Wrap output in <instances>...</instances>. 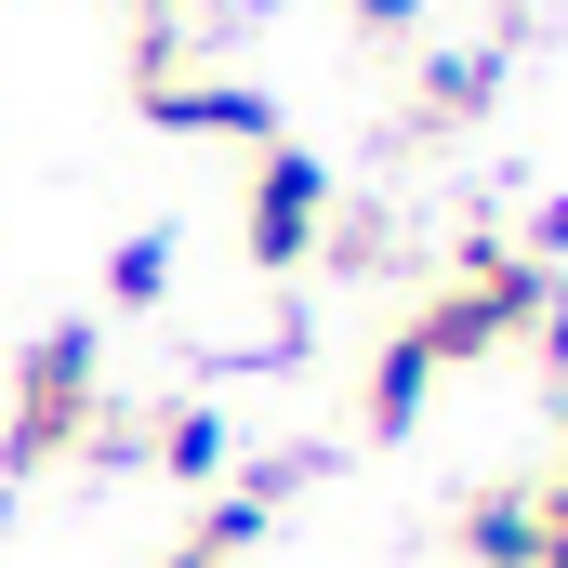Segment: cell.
<instances>
[{
  "label": "cell",
  "instance_id": "cell-13",
  "mask_svg": "<svg viewBox=\"0 0 568 568\" xmlns=\"http://www.w3.org/2000/svg\"><path fill=\"white\" fill-rule=\"evenodd\" d=\"M542 516H568V449H556V476H542Z\"/></svg>",
  "mask_w": 568,
  "mask_h": 568
},
{
  "label": "cell",
  "instance_id": "cell-9",
  "mask_svg": "<svg viewBox=\"0 0 568 568\" xmlns=\"http://www.w3.org/2000/svg\"><path fill=\"white\" fill-rule=\"evenodd\" d=\"M106 291H120V304H159V291H172V225H133V239L106 252Z\"/></svg>",
  "mask_w": 568,
  "mask_h": 568
},
{
  "label": "cell",
  "instance_id": "cell-5",
  "mask_svg": "<svg viewBox=\"0 0 568 568\" xmlns=\"http://www.w3.org/2000/svg\"><path fill=\"white\" fill-rule=\"evenodd\" d=\"M489 93H503V40H436L424 67H410V120L424 133H463V120H489Z\"/></svg>",
  "mask_w": 568,
  "mask_h": 568
},
{
  "label": "cell",
  "instance_id": "cell-1",
  "mask_svg": "<svg viewBox=\"0 0 568 568\" xmlns=\"http://www.w3.org/2000/svg\"><path fill=\"white\" fill-rule=\"evenodd\" d=\"M542 304H556V265H529L516 239H463L449 291H436L424 317H410V344H424L436 371H476V357L529 344V331H542Z\"/></svg>",
  "mask_w": 568,
  "mask_h": 568
},
{
  "label": "cell",
  "instance_id": "cell-6",
  "mask_svg": "<svg viewBox=\"0 0 568 568\" xmlns=\"http://www.w3.org/2000/svg\"><path fill=\"white\" fill-rule=\"evenodd\" d=\"M436 384H449V371H436L424 344L397 331V344L371 357V384H357V424H371V436H410V424H424V397H436Z\"/></svg>",
  "mask_w": 568,
  "mask_h": 568
},
{
  "label": "cell",
  "instance_id": "cell-4",
  "mask_svg": "<svg viewBox=\"0 0 568 568\" xmlns=\"http://www.w3.org/2000/svg\"><path fill=\"white\" fill-rule=\"evenodd\" d=\"M145 120H159V133H212V145H278V106H265L252 80H199V67H185V80H159V93H145Z\"/></svg>",
  "mask_w": 568,
  "mask_h": 568
},
{
  "label": "cell",
  "instance_id": "cell-3",
  "mask_svg": "<svg viewBox=\"0 0 568 568\" xmlns=\"http://www.w3.org/2000/svg\"><path fill=\"white\" fill-rule=\"evenodd\" d=\"M331 212H344V185H331V159H317V145H252V185H239V252H252L265 278L317 265Z\"/></svg>",
  "mask_w": 568,
  "mask_h": 568
},
{
  "label": "cell",
  "instance_id": "cell-2",
  "mask_svg": "<svg viewBox=\"0 0 568 568\" xmlns=\"http://www.w3.org/2000/svg\"><path fill=\"white\" fill-rule=\"evenodd\" d=\"M106 424V344L80 331V317H53L27 357H13V424H0V476H40V463H67L80 436Z\"/></svg>",
  "mask_w": 568,
  "mask_h": 568
},
{
  "label": "cell",
  "instance_id": "cell-11",
  "mask_svg": "<svg viewBox=\"0 0 568 568\" xmlns=\"http://www.w3.org/2000/svg\"><path fill=\"white\" fill-rule=\"evenodd\" d=\"M516 252H529V265H556V252H568V185L542 199V212H529V239H516Z\"/></svg>",
  "mask_w": 568,
  "mask_h": 568
},
{
  "label": "cell",
  "instance_id": "cell-14",
  "mask_svg": "<svg viewBox=\"0 0 568 568\" xmlns=\"http://www.w3.org/2000/svg\"><path fill=\"white\" fill-rule=\"evenodd\" d=\"M159 568H252V556H199V542H185V556H159Z\"/></svg>",
  "mask_w": 568,
  "mask_h": 568
},
{
  "label": "cell",
  "instance_id": "cell-12",
  "mask_svg": "<svg viewBox=\"0 0 568 568\" xmlns=\"http://www.w3.org/2000/svg\"><path fill=\"white\" fill-rule=\"evenodd\" d=\"M529 568H568V516H542V556H529Z\"/></svg>",
  "mask_w": 568,
  "mask_h": 568
},
{
  "label": "cell",
  "instance_id": "cell-7",
  "mask_svg": "<svg viewBox=\"0 0 568 568\" xmlns=\"http://www.w3.org/2000/svg\"><path fill=\"white\" fill-rule=\"evenodd\" d=\"M463 556L476 568H529L542 556V489H476L463 503Z\"/></svg>",
  "mask_w": 568,
  "mask_h": 568
},
{
  "label": "cell",
  "instance_id": "cell-8",
  "mask_svg": "<svg viewBox=\"0 0 568 568\" xmlns=\"http://www.w3.org/2000/svg\"><path fill=\"white\" fill-rule=\"evenodd\" d=\"M225 463H239V436L212 397H185V410H159V476L172 489H225Z\"/></svg>",
  "mask_w": 568,
  "mask_h": 568
},
{
  "label": "cell",
  "instance_id": "cell-10",
  "mask_svg": "<svg viewBox=\"0 0 568 568\" xmlns=\"http://www.w3.org/2000/svg\"><path fill=\"white\" fill-rule=\"evenodd\" d=\"M344 13H357L371 40H424V13H436V0H344Z\"/></svg>",
  "mask_w": 568,
  "mask_h": 568
}]
</instances>
